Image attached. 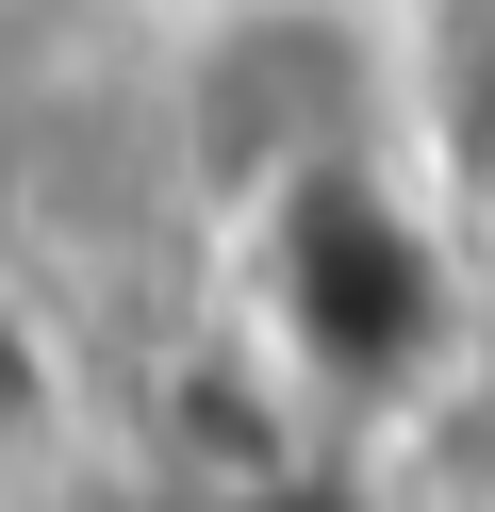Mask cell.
I'll return each mask as SVG.
<instances>
[{
  "mask_svg": "<svg viewBox=\"0 0 495 512\" xmlns=\"http://www.w3.org/2000/svg\"><path fill=\"white\" fill-rule=\"evenodd\" d=\"M215 265H231V298H248L264 364H281L330 430H363V413H396L429 364H446L462 265H479V248L446 232V199H429L396 149H363V166L297 182V199H264V215H231Z\"/></svg>",
  "mask_w": 495,
  "mask_h": 512,
  "instance_id": "cell-1",
  "label": "cell"
},
{
  "mask_svg": "<svg viewBox=\"0 0 495 512\" xmlns=\"http://www.w3.org/2000/svg\"><path fill=\"white\" fill-rule=\"evenodd\" d=\"M165 149L198 182V232H231V215H264L297 182L396 149V34H380V0H182Z\"/></svg>",
  "mask_w": 495,
  "mask_h": 512,
  "instance_id": "cell-2",
  "label": "cell"
},
{
  "mask_svg": "<svg viewBox=\"0 0 495 512\" xmlns=\"http://www.w3.org/2000/svg\"><path fill=\"white\" fill-rule=\"evenodd\" d=\"M396 34V149L446 199L462 248H495V0H380Z\"/></svg>",
  "mask_w": 495,
  "mask_h": 512,
  "instance_id": "cell-3",
  "label": "cell"
},
{
  "mask_svg": "<svg viewBox=\"0 0 495 512\" xmlns=\"http://www.w3.org/2000/svg\"><path fill=\"white\" fill-rule=\"evenodd\" d=\"M198 512H396L380 479L347 463V446H281V463H248V479H215Z\"/></svg>",
  "mask_w": 495,
  "mask_h": 512,
  "instance_id": "cell-4",
  "label": "cell"
}]
</instances>
